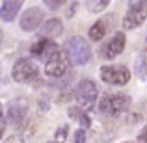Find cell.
Here are the masks:
<instances>
[{"label":"cell","mask_w":147,"mask_h":143,"mask_svg":"<svg viewBox=\"0 0 147 143\" xmlns=\"http://www.w3.org/2000/svg\"><path fill=\"white\" fill-rule=\"evenodd\" d=\"M65 52H67L69 60H71L73 65H86L91 58V48H90V43L88 39L80 36H75L65 43Z\"/></svg>","instance_id":"6da1fadb"},{"label":"cell","mask_w":147,"mask_h":143,"mask_svg":"<svg viewBox=\"0 0 147 143\" xmlns=\"http://www.w3.org/2000/svg\"><path fill=\"white\" fill-rule=\"evenodd\" d=\"M97 86H95L93 80H80L78 86H76L75 89V99H76V104H78L82 110H91V108L95 106V102H97Z\"/></svg>","instance_id":"7a4b0ae2"},{"label":"cell","mask_w":147,"mask_h":143,"mask_svg":"<svg viewBox=\"0 0 147 143\" xmlns=\"http://www.w3.org/2000/svg\"><path fill=\"white\" fill-rule=\"evenodd\" d=\"M37 75H39L37 65L34 63L32 60H28V58H21V60H17V61H15V65H13V71H11L13 80H15V82H19V84H30V82H34V80L37 78Z\"/></svg>","instance_id":"3957f363"},{"label":"cell","mask_w":147,"mask_h":143,"mask_svg":"<svg viewBox=\"0 0 147 143\" xmlns=\"http://www.w3.org/2000/svg\"><path fill=\"white\" fill-rule=\"evenodd\" d=\"M100 80L110 86H125L130 80V71L125 65H102L100 67Z\"/></svg>","instance_id":"277c9868"},{"label":"cell","mask_w":147,"mask_h":143,"mask_svg":"<svg viewBox=\"0 0 147 143\" xmlns=\"http://www.w3.org/2000/svg\"><path fill=\"white\" fill-rule=\"evenodd\" d=\"M69 67H71V60H69L67 52L60 50L45 63V75L50 78H63L69 73Z\"/></svg>","instance_id":"5b68a950"},{"label":"cell","mask_w":147,"mask_h":143,"mask_svg":"<svg viewBox=\"0 0 147 143\" xmlns=\"http://www.w3.org/2000/svg\"><path fill=\"white\" fill-rule=\"evenodd\" d=\"M147 19V4L145 2H130V9L123 17V28L134 30L142 26Z\"/></svg>","instance_id":"8992f818"},{"label":"cell","mask_w":147,"mask_h":143,"mask_svg":"<svg viewBox=\"0 0 147 143\" xmlns=\"http://www.w3.org/2000/svg\"><path fill=\"white\" fill-rule=\"evenodd\" d=\"M125 45H127V37L123 32H115L106 43L100 47V58L102 60H114L117 58L119 54L125 50Z\"/></svg>","instance_id":"52a82bcc"},{"label":"cell","mask_w":147,"mask_h":143,"mask_svg":"<svg viewBox=\"0 0 147 143\" xmlns=\"http://www.w3.org/2000/svg\"><path fill=\"white\" fill-rule=\"evenodd\" d=\"M43 21H45V11L41 7H30L22 13L21 17V30L22 32H36L43 26Z\"/></svg>","instance_id":"ba28073f"},{"label":"cell","mask_w":147,"mask_h":143,"mask_svg":"<svg viewBox=\"0 0 147 143\" xmlns=\"http://www.w3.org/2000/svg\"><path fill=\"white\" fill-rule=\"evenodd\" d=\"M26 115H28V102H26V100L21 97L19 100H15V102L9 104L6 117H7V121H9L13 126L21 128L22 123L26 121Z\"/></svg>","instance_id":"9c48e42d"},{"label":"cell","mask_w":147,"mask_h":143,"mask_svg":"<svg viewBox=\"0 0 147 143\" xmlns=\"http://www.w3.org/2000/svg\"><path fill=\"white\" fill-rule=\"evenodd\" d=\"M58 52H60V48L52 39H37L32 45V54H36L39 60H45V63Z\"/></svg>","instance_id":"30bf717a"},{"label":"cell","mask_w":147,"mask_h":143,"mask_svg":"<svg viewBox=\"0 0 147 143\" xmlns=\"http://www.w3.org/2000/svg\"><path fill=\"white\" fill-rule=\"evenodd\" d=\"M61 34H63V22L60 19H49L39 28L37 36L39 39H54V37H60Z\"/></svg>","instance_id":"8fae6325"},{"label":"cell","mask_w":147,"mask_h":143,"mask_svg":"<svg viewBox=\"0 0 147 143\" xmlns=\"http://www.w3.org/2000/svg\"><path fill=\"white\" fill-rule=\"evenodd\" d=\"M21 7H22L21 0H4L2 6H0V19H2L4 22L15 21V17H17Z\"/></svg>","instance_id":"7c38bea8"},{"label":"cell","mask_w":147,"mask_h":143,"mask_svg":"<svg viewBox=\"0 0 147 143\" xmlns=\"http://www.w3.org/2000/svg\"><path fill=\"white\" fill-rule=\"evenodd\" d=\"M67 115L71 119H75V121H78L80 123V128H90V125H91V121H90V117H88V113L82 110L80 106H69V110H67Z\"/></svg>","instance_id":"4fadbf2b"},{"label":"cell","mask_w":147,"mask_h":143,"mask_svg":"<svg viewBox=\"0 0 147 143\" xmlns=\"http://www.w3.org/2000/svg\"><path fill=\"white\" fill-rule=\"evenodd\" d=\"M130 108V97L121 93V95H112V110L115 113H123Z\"/></svg>","instance_id":"5bb4252c"},{"label":"cell","mask_w":147,"mask_h":143,"mask_svg":"<svg viewBox=\"0 0 147 143\" xmlns=\"http://www.w3.org/2000/svg\"><path fill=\"white\" fill-rule=\"evenodd\" d=\"M106 32H108L106 22H104V21H97V22H95V24L90 28V39H91V41H100V39H104Z\"/></svg>","instance_id":"9a60e30c"},{"label":"cell","mask_w":147,"mask_h":143,"mask_svg":"<svg viewBox=\"0 0 147 143\" xmlns=\"http://www.w3.org/2000/svg\"><path fill=\"white\" fill-rule=\"evenodd\" d=\"M134 73L138 75V78H140V80H145L147 78V58H145V54H140V56L136 58Z\"/></svg>","instance_id":"2e32d148"},{"label":"cell","mask_w":147,"mask_h":143,"mask_svg":"<svg viewBox=\"0 0 147 143\" xmlns=\"http://www.w3.org/2000/svg\"><path fill=\"white\" fill-rule=\"evenodd\" d=\"M99 111L102 115H114V110H112V95H104L99 102Z\"/></svg>","instance_id":"e0dca14e"},{"label":"cell","mask_w":147,"mask_h":143,"mask_svg":"<svg viewBox=\"0 0 147 143\" xmlns=\"http://www.w3.org/2000/svg\"><path fill=\"white\" fill-rule=\"evenodd\" d=\"M108 6H110L108 0H91V2H88V9H90L91 13H100V11H104Z\"/></svg>","instance_id":"ac0fdd59"},{"label":"cell","mask_w":147,"mask_h":143,"mask_svg":"<svg viewBox=\"0 0 147 143\" xmlns=\"http://www.w3.org/2000/svg\"><path fill=\"white\" fill-rule=\"evenodd\" d=\"M69 136V126L67 125H60L58 130L54 132V143H65Z\"/></svg>","instance_id":"d6986e66"},{"label":"cell","mask_w":147,"mask_h":143,"mask_svg":"<svg viewBox=\"0 0 147 143\" xmlns=\"http://www.w3.org/2000/svg\"><path fill=\"white\" fill-rule=\"evenodd\" d=\"M75 143H88L86 130H84V128H78V130L75 132Z\"/></svg>","instance_id":"ffe728a7"},{"label":"cell","mask_w":147,"mask_h":143,"mask_svg":"<svg viewBox=\"0 0 147 143\" xmlns=\"http://www.w3.org/2000/svg\"><path fill=\"white\" fill-rule=\"evenodd\" d=\"M61 6H63V0H45V7L49 9H58Z\"/></svg>","instance_id":"44dd1931"},{"label":"cell","mask_w":147,"mask_h":143,"mask_svg":"<svg viewBox=\"0 0 147 143\" xmlns=\"http://www.w3.org/2000/svg\"><path fill=\"white\" fill-rule=\"evenodd\" d=\"M4 143H24V138L19 136V134H13V136L6 138V141H4Z\"/></svg>","instance_id":"7402d4cb"},{"label":"cell","mask_w":147,"mask_h":143,"mask_svg":"<svg viewBox=\"0 0 147 143\" xmlns=\"http://www.w3.org/2000/svg\"><path fill=\"white\" fill-rule=\"evenodd\" d=\"M136 143H147V126H145V128L140 132V136H138Z\"/></svg>","instance_id":"603a6c76"},{"label":"cell","mask_w":147,"mask_h":143,"mask_svg":"<svg viewBox=\"0 0 147 143\" xmlns=\"http://www.w3.org/2000/svg\"><path fill=\"white\" fill-rule=\"evenodd\" d=\"M49 106H50V104H49V100H47V99H45V100L41 99V100H39V110H41V111H43V110L47 111V110H49Z\"/></svg>","instance_id":"cb8c5ba5"},{"label":"cell","mask_w":147,"mask_h":143,"mask_svg":"<svg viewBox=\"0 0 147 143\" xmlns=\"http://www.w3.org/2000/svg\"><path fill=\"white\" fill-rule=\"evenodd\" d=\"M145 50H147V41H145Z\"/></svg>","instance_id":"d4e9b609"}]
</instances>
